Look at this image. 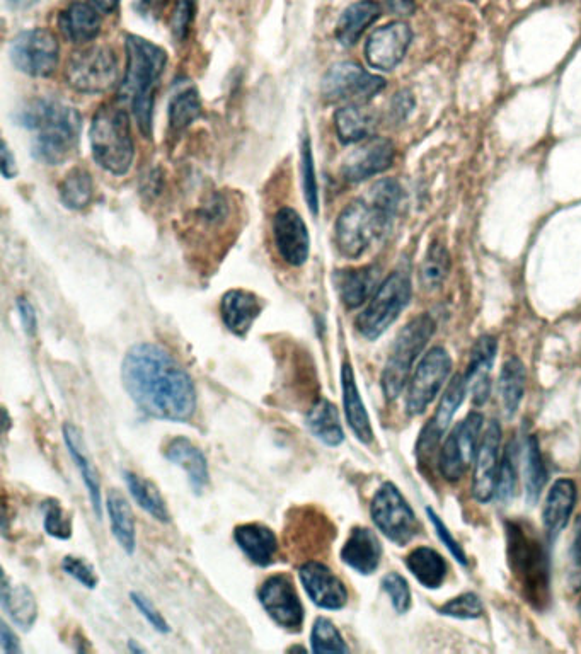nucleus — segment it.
Returning <instances> with one entry per match:
<instances>
[{
  "label": "nucleus",
  "instance_id": "obj_60",
  "mask_svg": "<svg viewBox=\"0 0 581 654\" xmlns=\"http://www.w3.org/2000/svg\"><path fill=\"white\" fill-rule=\"evenodd\" d=\"M16 161H14V155L11 154V150L7 147L6 142L2 145V174L4 178L12 179L16 176Z\"/></svg>",
  "mask_w": 581,
  "mask_h": 654
},
{
  "label": "nucleus",
  "instance_id": "obj_6",
  "mask_svg": "<svg viewBox=\"0 0 581 654\" xmlns=\"http://www.w3.org/2000/svg\"><path fill=\"white\" fill-rule=\"evenodd\" d=\"M433 331L435 322L428 314H423L409 322L399 333L382 372V389L387 399H397L403 392L416 358L432 338Z\"/></svg>",
  "mask_w": 581,
  "mask_h": 654
},
{
  "label": "nucleus",
  "instance_id": "obj_57",
  "mask_svg": "<svg viewBox=\"0 0 581 654\" xmlns=\"http://www.w3.org/2000/svg\"><path fill=\"white\" fill-rule=\"evenodd\" d=\"M18 310L21 322H23L24 331L29 336L36 334V327H38V319H36L35 307L31 302L26 299H18Z\"/></svg>",
  "mask_w": 581,
  "mask_h": 654
},
{
  "label": "nucleus",
  "instance_id": "obj_55",
  "mask_svg": "<svg viewBox=\"0 0 581 654\" xmlns=\"http://www.w3.org/2000/svg\"><path fill=\"white\" fill-rule=\"evenodd\" d=\"M426 513H428V515H430V518H432L433 525H435V528H437L438 537L442 539L443 544L447 545V549H449V551L452 552V554H454V556L457 557V559H459V563L464 564V566H466L467 564L466 554L462 552L461 545L455 542L454 537L450 535V532L449 530H447V527H445V525H443V523L440 522V518H438L437 515H435V511L430 510V508H428V510H426Z\"/></svg>",
  "mask_w": 581,
  "mask_h": 654
},
{
  "label": "nucleus",
  "instance_id": "obj_62",
  "mask_svg": "<svg viewBox=\"0 0 581 654\" xmlns=\"http://www.w3.org/2000/svg\"><path fill=\"white\" fill-rule=\"evenodd\" d=\"M118 2H120V0H91V4H93L98 11L106 12V14L115 11L116 7H118Z\"/></svg>",
  "mask_w": 581,
  "mask_h": 654
},
{
  "label": "nucleus",
  "instance_id": "obj_23",
  "mask_svg": "<svg viewBox=\"0 0 581 654\" xmlns=\"http://www.w3.org/2000/svg\"><path fill=\"white\" fill-rule=\"evenodd\" d=\"M496 350H498V343L493 336H483L472 348L471 360L464 377L476 406H481L488 401L491 391V368L495 363Z\"/></svg>",
  "mask_w": 581,
  "mask_h": 654
},
{
  "label": "nucleus",
  "instance_id": "obj_54",
  "mask_svg": "<svg viewBox=\"0 0 581 654\" xmlns=\"http://www.w3.org/2000/svg\"><path fill=\"white\" fill-rule=\"evenodd\" d=\"M570 583L575 590L581 588V518L576 522L575 539L571 547Z\"/></svg>",
  "mask_w": 581,
  "mask_h": 654
},
{
  "label": "nucleus",
  "instance_id": "obj_9",
  "mask_svg": "<svg viewBox=\"0 0 581 654\" xmlns=\"http://www.w3.org/2000/svg\"><path fill=\"white\" fill-rule=\"evenodd\" d=\"M118 60L111 48L93 46L72 55L65 77L75 91L96 94L106 92L118 82Z\"/></svg>",
  "mask_w": 581,
  "mask_h": 654
},
{
  "label": "nucleus",
  "instance_id": "obj_50",
  "mask_svg": "<svg viewBox=\"0 0 581 654\" xmlns=\"http://www.w3.org/2000/svg\"><path fill=\"white\" fill-rule=\"evenodd\" d=\"M382 588L391 598L392 605L399 614L408 612L411 607V591H409L408 581L404 580L401 574H386L382 580Z\"/></svg>",
  "mask_w": 581,
  "mask_h": 654
},
{
  "label": "nucleus",
  "instance_id": "obj_41",
  "mask_svg": "<svg viewBox=\"0 0 581 654\" xmlns=\"http://www.w3.org/2000/svg\"><path fill=\"white\" fill-rule=\"evenodd\" d=\"M60 196L67 207L72 210L86 208L94 196V184L91 174L86 169L75 167L60 184Z\"/></svg>",
  "mask_w": 581,
  "mask_h": 654
},
{
  "label": "nucleus",
  "instance_id": "obj_36",
  "mask_svg": "<svg viewBox=\"0 0 581 654\" xmlns=\"http://www.w3.org/2000/svg\"><path fill=\"white\" fill-rule=\"evenodd\" d=\"M108 515L111 520V532L118 540L123 551L128 554L135 552V544H137V535H135V518H133V511L128 505L127 498L118 491V489H111L108 494Z\"/></svg>",
  "mask_w": 581,
  "mask_h": 654
},
{
  "label": "nucleus",
  "instance_id": "obj_3",
  "mask_svg": "<svg viewBox=\"0 0 581 654\" xmlns=\"http://www.w3.org/2000/svg\"><path fill=\"white\" fill-rule=\"evenodd\" d=\"M167 55L161 46L140 36L127 38V72L121 86V99L132 108L145 137L152 135V113L157 84L166 67Z\"/></svg>",
  "mask_w": 581,
  "mask_h": 654
},
{
  "label": "nucleus",
  "instance_id": "obj_61",
  "mask_svg": "<svg viewBox=\"0 0 581 654\" xmlns=\"http://www.w3.org/2000/svg\"><path fill=\"white\" fill-rule=\"evenodd\" d=\"M386 6L397 16H411L415 11V4L411 0H386Z\"/></svg>",
  "mask_w": 581,
  "mask_h": 654
},
{
  "label": "nucleus",
  "instance_id": "obj_24",
  "mask_svg": "<svg viewBox=\"0 0 581 654\" xmlns=\"http://www.w3.org/2000/svg\"><path fill=\"white\" fill-rule=\"evenodd\" d=\"M164 455L169 462L179 465L186 472L191 489L196 494H202L207 489L210 482L207 459L195 443L190 442L185 436H178L167 443Z\"/></svg>",
  "mask_w": 581,
  "mask_h": 654
},
{
  "label": "nucleus",
  "instance_id": "obj_5",
  "mask_svg": "<svg viewBox=\"0 0 581 654\" xmlns=\"http://www.w3.org/2000/svg\"><path fill=\"white\" fill-rule=\"evenodd\" d=\"M91 147L94 161L108 173L123 176L132 167L133 147L130 118L120 106H103L91 125Z\"/></svg>",
  "mask_w": 581,
  "mask_h": 654
},
{
  "label": "nucleus",
  "instance_id": "obj_30",
  "mask_svg": "<svg viewBox=\"0 0 581 654\" xmlns=\"http://www.w3.org/2000/svg\"><path fill=\"white\" fill-rule=\"evenodd\" d=\"M341 385H343L346 419H348L351 431L357 435L360 442H372L374 430L370 425L369 413L363 406L362 397H360L357 382H355V373H353L350 363H345L341 368Z\"/></svg>",
  "mask_w": 581,
  "mask_h": 654
},
{
  "label": "nucleus",
  "instance_id": "obj_22",
  "mask_svg": "<svg viewBox=\"0 0 581 654\" xmlns=\"http://www.w3.org/2000/svg\"><path fill=\"white\" fill-rule=\"evenodd\" d=\"M394 145L387 138H370L346 157L343 176L351 183L384 173L394 162Z\"/></svg>",
  "mask_w": 581,
  "mask_h": 654
},
{
  "label": "nucleus",
  "instance_id": "obj_21",
  "mask_svg": "<svg viewBox=\"0 0 581 654\" xmlns=\"http://www.w3.org/2000/svg\"><path fill=\"white\" fill-rule=\"evenodd\" d=\"M467 384L464 375H457L454 380L450 382L447 391L443 394L442 402L438 406L437 413L433 416L432 421L425 426V430L421 431L420 440H418V459L421 464H425L426 460H432L433 452L440 443L443 431L447 430L450 421L454 418L455 411L459 409L464 396H466Z\"/></svg>",
  "mask_w": 581,
  "mask_h": 654
},
{
  "label": "nucleus",
  "instance_id": "obj_19",
  "mask_svg": "<svg viewBox=\"0 0 581 654\" xmlns=\"http://www.w3.org/2000/svg\"><path fill=\"white\" fill-rule=\"evenodd\" d=\"M501 428L496 421L488 423L476 455V471L472 481V493L476 500L488 503L496 494V482L500 474Z\"/></svg>",
  "mask_w": 581,
  "mask_h": 654
},
{
  "label": "nucleus",
  "instance_id": "obj_33",
  "mask_svg": "<svg viewBox=\"0 0 581 654\" xmlns=\"http://www.w3.org/2000/svg\"><path fill=\"white\" fill-rule=\"evenodd\" d=\"M380 12L382 9L374 0H360V2L351 4L341 14L338 26H336V38L341 45H357V41L365 33V29L379 19Z\"/></svg>",
  "mask_w": 581,
  "mask_h": 654
},
{
  "label": "nucleus",
  "instance_id": "obj_35",
  "mask_svg": "<svg viewBox=\"0 0 581 654\" xmlns=\"http://www.w3.org/2000/svg\"><path fill=\"white\" fill-rule=\"evenodd\" d=\"M307 426L312 435L328 447H338L345 442V431L341 426L340 413L331 401L319 399L312 404V408L307 413Z\"/></svg>",
  "mask_w": 581,
  "mask_h": 654
},
{
  "label": "nucleus",
  "instance_id": "obj_17",
  "mask_svg": "<svg viewBox=\"0 0 581 654\" xmlns=\"http://www.w3.org/2000/svg\"><path fill=\"white\" fill-rule=\"evenodd\" d=\"M413 40V33L408 24L403 21L375 29L365 45V58L370 67L379 70L396 69L403 62Z\"/></svg>",
  "mask_w": 581,
  "mask_h": 654
},
{
  "label": "nucleus",
  "instance_id": "obj_49",
  "mask_svg": "<svg viewBox=\"0 0 581 654\" xmlns=\"http://www.w3.org/2000/svg\"><path fill=\"white\" fill-rule=\"evenodd\" d=\"M443 615L455 619H479L483 615V603L474 593H464L461 597L452 598L440 609Z\"/></svg>",
  "mask_w": 581,
  "mask_h": 654
},
{
  "label": "nucleus",
  "instance_id": "obj_59",
  "mask_svg": "<svg viewBox=\"0 0 581 654\" xmlns=\"http://www.w3.org/2000/svg\"><path fill=\"white\" fill-rule=\"evenodd\" d=\"M0 648L6 654L23 653V649L19 646L18 637L9 629L6 622H2V626H0Z\"/></svg>",
  "mask_w": 581,
  "mask_h": 654
},
{
  "label": "nucleus",
  "instance_id": "obj_56",
  "mask_svg": "<svg viewBox=\"0 0 581 654\" xmlns=\"http://www.w3.org/2000/svg\"><path fill=\"white\" fill-rule=\"evenodd\" d=\"M193 4L195 0H179L178 9L174 14L173 29L176 38H185L191 18H193Z\"/></svg>",
  "mask_w": 581,
  "mask_h": 654
},
{
  "label": "nucleus",
  "instance_id": "obj_53",
  "mask_svg": "<svg viewBox=\"0 0 581 654\" xmlns=\"http://www.w3.org/2000/svg\"><path fill=\"white\" fill-rule=\"evenodd\" d=\"M132 602L140 610V614L144 615L150 626L154 627L157 632L166 634V632L171 631V627L167 624L166 619L159 614V610L154 607V603L150 602L149 598H145L142 593H132Z\"/></svg>",
  "mask_w": 581,
  "mask_h": 654
},
{
  "label": "nucleus",
  "instance_id": "obj_26",
  "mask_svg": "<svg viewBox=\"0 0 581 654\" xmlns=\"http://www.w3.org/2000/svg\"><path fill=\"white\" fill-rule=\"evenodd\" d=\"M261 302L246 290H229L220 302V314L229 331L244 338L261 314Z\"/></svg>",
  "mask_w": 581,
  "mask_h": 654
},
{
  "label": "nucleus",
  "instance_id": "obj_15",
  "mask_svg": "<svg viewBox=\"0 0 581 654\" xmlns=\"http://www.w3.org/2000/svg\"><path fill=\"white\" fill-rule=\"evenodd\" d=\"M450 370H452V360L449 353L440 346H435L423 356V360L409 380L408 397H406L409 414L416 416L425 413V409L432 404L433 399L442 389L443 382L449 377Z\"/></svg>",
  "mask_w": 581,
  "mask_h": 654
},
{
  "label": "nucleus",
  "instance_id": "obj_31",
  "mask_svg": "<svg viewBox=\"0 0 581 654\" xmlns=\"http://www.w3.org/2000/svg\"><path fill=\"white\" fill-rule=\"evenodd\" d=\"M64 436L65 443L69 447L70 455H72V459L75 460V464L79 467L82 479L86 482L89 498H91V503H93L94 513L101 520V517H103V511H101L103 510V503H101V482H99L98 471L94 469L93 462H91L89 455H87L86 443H84L82 433L77 426L67 423L64 426Z\"/></svg>",
  "mask_w": 581,
  "mask_h": 654
},
{
  "label": "nucleus",
  "instance_id": "obj_47",
  "mask_svg": "<svg viewBox=\"0 0 581 654\" xmlns=\"http://www.w3.org/2000/svg\"><path fill=\"white\" fill-rule=\"evenodd\" d=\"M401 186L394 179H382L372 186L369 201L387 217H394L399 203H401Z\"/></svg>",
  "mask_w": 581,
  "mask_h": 654
},
{
  "label": "nucleus",
  "instance_id": "obj_48",
  "mask_svg": "<svg viewBox=\"0 0 581 654\" xmlns=\"http://www.w3.org/2000/svg\"><path fill=\"white\" fill-rule=\"evenodd\" d=\"M43 513H45V530L48 534L62 540L72 537V520L57 500L45 501Z\"/></svg>",
  "mask_w": 581,
  "mask_h": 654
},
{
  "label": "nucleus",
  "instance_id": "obj_12",
  "mask_svg": "<svg viewBox=\"0 0 581 654\" xmlns=\"http://www.w3.org/2000/svg\"><path fill=\"white\" fill-rule=\"evenodd\" d=\"M370 513L380 532L394 544H408L409 540L415 537L418 530L415 513L408 501L404 500L403 494L399 493V489L391 482H386L375 493Z\"/></svg>",
  "mask_w": 581,
  "mask_h": 654
},
{
  "label": "nucleus",
  "instance_id": "obj_4",
  "mask_svg": "<svg viewBox=\"0 0 581 654\" xmlns=\"http://www.w3.org/2000/svg\"><path fill=\"white\" fill-rule=\"evenodd\" d=\"M510 568L524 588L525 597L535 607L549 600V561L534 530L524 523L507 525Z\"/></svg>",
  "mask_w": 581,
  "mask_h": 654
},
{
  "label": "nucleus",
  "instance_id": "obj_11",
  "mask_svg": "<svg viewBox=\"0 0 581 654\" xmlns=\"http://www.w3.org/2000/svg\"><path fill=\"white\" fill-rule=\"evenodd\" d=\"M331 535V523L316 508L305 506L290 511L285 525V544H288L290 556L305 559V563L316 561L314 557L321 556L324 547L331 542Z\"/></svg>",
  "mask_w": 581,
  "mask_h": 654
},
{
  "label": "nucleus",
  "instance_id": "obj_28",
  "mask_svg": "<svg viewBox=\"0 0 581 654\" xmlns=\"http://www.w3.org/2000/svg\"><path fill=\"white\" fill-rule=\"evenodd\" d=\"M575 503V482L570 479H559L554 482L553 489L547 494L544 513H542L549 540L556 539L563 532L566 523L570 520L571 513L575 510Z\"/></svg>",
  "mask_w": 581,
  "mask_h": 654
},
{
  "label": "nucleus",
  "instance_id": "obj_40",
  "mask_svg": "<svg viewBox=\"0 0 581 654\" xmlns=\"http://www.w3.org/2000/svg\"><path fill=\"white\" fill-rule=\"evenodd\" d=\"M498 389H500L501 402H503L505 413L508 416H513V414L517 413L525 392V367L524 363L520 362L518 358H510L501 368Z\"/></svg>",
  "mask_w": 581,
  "mask_h": 654
},
{
  "label": "nucleus",
  "instance_id": "obj_25",
  "mask_svg": "<svg viewBox=\"0 0 581 654\" xmlns=\"http://www.w3.org/2000/svg\"><path fill=\"white\" fill-rule=\"evenodd\" d=\"M239 549H241L251 563L266 568L275 563L278 554L277 535L271 528L261 523H246L239 525L234 532Z\"/></svg>",
  "mask_w": 581,
  "mask_h": 654
},
{
  "label": "nucleus",
  "instance_id": "obj_37",
  "mask_svg": "<svg viewBox=\"0 0 581 654\" xmlns=\"http://www.w3.org/2000/svg\"><path fill=\"white\" fill-rule=\"evenodd\" d=\"M334 125L343 144H357L374 132L375 120L369 111L350 104L336 111Z\"/></svg>",
  "mask_w": 581,
  "mask_h": 654
},
{
  "label": "nucleus",
  "instance_id": "obj_39",
  "mask_svg": "<svg viewBox=\"0 0 581 654\" xmlns=\"http://www.w3.org/2000/svg\"><path fill=\"white\" fill-rule=\"evenodd\" d=\"M125 481H127L133 500L137 501V505L145 513H149L150 517L156 518L157 522L167 523L171 520L166 501L162 498L161 491L157 489L154 482L147 481L144 477L128 471L125 472Z\"/></svg>",
  "mask_w": 581,
  "mask_h": 654
},
{
  "label": "nucleus",
  "instance_id": "obj_27",
  "mask_svg": "<svg viewBox=\"0 0 581 654\" xmlns=\"http://www.w3.org/2000/svg\"><path fill=\"white\" fill-rule=\"evenodd\" d=\"M382 547L377 535L369 528L357 527L341 549V559L360 574H372L379 568Z\"/></svg>",
  "mask_w": 581,
  "mask_h": 654
},
{
  "label": "nucleus",
  "instance_id": "obj_18",
  "mask_svg": "<svg viewBox=\"0 0 581 654\" xmlns=\"http://www.w3.org/2000/svg\"><path fill=\"white\" fill-rule=\"evenodd\" d=\"M305 593L317 607L324 610H341L348 602V591L343 581L321 561H307L299 569Z\"/></svg>",
  "mask_w": 581,
  "mask_h": 654
},
{
  "label": "nucleus",
  "instance_id": "obj_46",
  "mask_svg": "<svg viewBox=\"0 0 581 654\" xmlns=\"http://www.w3.org/2000/svg\"><path fill=\"white\" fill-rule=\"evenodd\" d=\"M300 174H302V188H304L305 201L311 213H319V195H317L316 171H314V157H312L311 140L304 138L300 150Z\"/></svg>",
  "mask_w": 581,
  "mask_h": 654
},
{
  "label": "nucleus",
  "instance_id": "obj_52",
  "mask_svg": "<svg viewBox=\"0 0 581 654\" xmlns=\"http://www.w3.org/2000/svg\"><path fill=\"white\" fill-rule=\"evenodd\" d=\"M62 568H64L65 573L72 576L75 581H79L81 585L89 588V590H93L98 586V574L94 571L93 566L86 563L81 557H65L64 561H62Z\"/></svg>",
  "mask_w": 581,
  "mask_h": 654
},
{
  "label": "nucleus",
  "instance_id": "obj_20",
  "mask_svg": "<svg viewBox=\"0 0 581 654\" xmlns=\"http://www.w3.org/2000/svg\"><path fill=\"white\" fill-rule=\"evenodd\" d=\"M273 237L278 253L290 266H302L309 258V230L294 208L278 210L273 220Z\"/></svg>",
  "mask_w": 581,
  "mask_h": 654
},
{
  "label": "nucleus",
  "instance_id": "obj_45",
  "mask_svg": "<svg viewBox=\"0 0 581 654\" xmlns=\"http://www.w3.org/2000/svg\"><path fill=\"white\" fill-rule=\"evenodd\" d=\"M311 648L314 653H348L350 651L343 641L338 627L324 617H319L314 622L311 632Z\"/></svg>",
  "mask_w": 581,
  "mask_h": 654
},
{
  "label": "nucleus",
  "instance_id": "obj_51",
  "mask_svg": "<svg viewBox=\"0 0 581 654\" xmlns=\"http://www.w3.org/2000/svg\"><path fill=\"white\" fill-rule=\"evenodd\" d=\"M513 450L515 448L510 445L507 454L503 455V460H501L500 474H498V482H496V496L501 501L510 500L515 493V486H517V467H515Z\"/></svg>",
  "mask_w": 581,
  "mask_h": 654
},
{
  "label": "nucleus",
  "instance_id": "obj_43",
  "mask_svg": "<svg viewBox=\"0 0 581 654\" xmlns=\"http://www.w3.org/2000/svg\"><path fill=\"white\" fill-rule=\"evenodd\" d=\"M450 271V254L442 242H432L421 266V285L425 290H435L440 287Z\"/></svg>",
  "mask_w": 581,
  "mask_h": 654
},
{
  "label": "nucleus",
  "instance_id": "obj_8",
  "mask_svg": "<svg viewBox=\"0 0 581 654\" xmlns=\"http://www.w3.org/2000/svg\"><path fill=\"white\" fill-rule=\"evenodd\" d=\"M409 299H411L409 276L403 271L392 273L386 282L377 288L367 309L358 316V333L367 339L379 338L403 312L404 307L409 304Z\"/></svg>",
  "mask_w": 581,
  "mask_h": 654
},
{
  "label": "nucleus",
  "instance_id": "obj_13",
  "mask_svg": "<svg viewBox=\"0 0 581 654\" xmlns=\"http://www.w3.org/2000/svg\"><path fill=\"white\" fill-rule=\"evenodd\" d=\"M11 60L23 74L48 77L58 65L57 38L47 29L24 31L12 40Z\"/></svg>",
  "mask_w": 581,
  "mask_h": 654
},
{
  "label": "nucleus",
  "instance_id": "obj_42",
  "mask_svg": "<svg viewBox=\"0 0 581 654\" xmlns=\"http://www.w3.org/2000/svg\"><path fill=\"white\" fill-rule=\"evenodd\" d=\"M547 481L546 465L542 460L541 448L535 436H530L525 454L524 482L525 494L530 503H535L541 496L544 484Z\"/></svg>",
  "mask_w": 581,
  "mask_h": 654
},
{
  "label": "nucleus",
  "instance_id": "obj_2",
  "mask_svg": "<svg viewBox=\"0 0 581 654\" xmlns=\"http://www.w3.org/2000/svg\"><path fill=\"white\" fill-rule=\"evenodd\" d=\"M23 127L36 133L33 155L36 161L58 166L75 149L81 132V115L67 104L53 99H33L21 113Z\"/></svg>",
  "mask_w": 581,
  "mask_h": 654
},
{
  "label": "nucleus",
  "instance_id": "obj_7",
  "mask_svg": "<svg viewBox=\"0 0 581 654\" xmlns=\"http://www.w3.org/2000/svg\"><path fill=\"white\" fill-rule=\"evenodd\" d=\"M391 218L370 201L357 200L341 212L336 222V244L346 258L357 259L387 229Z\"/></svg>",
  "mask_w": 581,
  "mask_h": 654
},
{
  "label": "nucleus",
  "instance_id": "obj_16",
  "mask_svg": "<svg viewBox=\"0 0 581 654\" xmlns=\"http://www.w3.org/2000/svg\"><path fill=\"white\" fill-rule=\"evenodd\" d=\"M259 602L273 622L290 632L302 631L304 607L294 581L287 574H273L258 591Z\"/></svg>",
  "mask_w": 581,
  "mask_h": 654
},
{
  "label": "nucleus",
  "instance_id": "obj_63",
  "mask_svg": "<svg viewBox=\"0 0 581 654\" xmlns=\"http://www.w3.org/2000/svg\"><path fill=\"white\" fill-rule=\"evenodd\" d=\"M128 648H130V651H132V653H145V649L140 648L139 644H135L133 643V641H130V643H128Z\"/></svg>",
  "mask_w": 581,
  "mask_h": 654
},
{
  "label": "nucleus",
  "instance_id": "obj_58",
  "mask_svg": "<svg viewBox=\"0 0 581 654\" xmlns=\"http://www.w3.org/2000/svg\"><path fill=\"white\" fill-rule=\"evenodd\" d=\"M413 106H415V99H413V96H411L408 91L399 92L396 98L392 99V116H394L396 120H404V118L411 113Z\"/></svg>",
  "mask_w": 581,
  "mask_h": 654
},
{
  "label": "nucleus",
  "instance_id": "obj_10",
  "mask_svg": "<svg viewBox=\"0 0 581 654\" xmlns=\"http://www.w3.org/2000/svg\"><path fill=\"white\" fill-rule=\"evenodd\" d=\"M386 81L379 75L369 74L353 62L336 64L324 75L321 92L329 103H369L382 89Z\"/></svg>",
  "mask_w": 581,
  "mask_h": 654
},
{
  "label": "nucleus",
  "instance_id": "obj_44",
  "mask_svg": "<svg viewBox=\"0 0 581 654\" xmlns=\"http://www.w3.org/2000/svg\"><path fill=\"white\" fill-rule=\"evenodd\" d=\"M200 115H202V103L196 91L185 89L174 94L169 104V121L176 132L190 127Z\"/></svg>",
  "mask_w": 581,
  "mask_h": 654
},
{
  "label": "nucleus",
  "instance_id": "obj_38",
  "mask_svg": "<svg viewBox=\"0 0 581 654\" xmlns=\"http://www.w3.org/2000/svg\"><path fill=\"white\" fill-rule=\"evenodd\" d=\"M408 569L416 580L426 588H438L447 576V564L437 551L430 547H418L406 559Z\"/></svg>",
  "mask_w": 581,
  "mask_h": 654
},
{
  "label": "nucleus",
  "instance_id": "obj_34",
  "mask_svg": "<svg viewBox=\"0 0 581 654\" xmlns=\"http://www.w3.org/2000/svg\"><path fill=\"white\" fill-rule=\"evenodd\" d=\"M60 29L67 40L77 45L93 41L101 31L98 9L89 4H72L60 16Z\"/></svg>",
  "mask_w": 581,
  "mask_h": 654
},
{
  "label": "nucleus",
  "instance_id": "obj_14",
  "mask_svg": "<svg viewBox=\"0 0 581 654\" xmlns=\"http://www.w3.org/2000/svg\"><path fill=\"white\" fill-rule=\"evenodd\" d=\"M483 416L471 413L455 426L443 443L440 472L447 481H459L478 455L479 433L483 430Z\"/></svg>",
  "mask_w": 581,
  "mask_h": 654
},
{
  "label": "nucleus",
  "instance_id": "obj_29",
  "mask_svg": "<svg viewBox=\"0 0 581 654\" xmlns=\"http://www.w3.org/2000/svg\"><path fill=\"white\" fill-rule=\"evenodd\" d=\"M380 270L377 266H365L358 270L338 271L336 285L340 290L341 300L348 309H357L374 297L379 285Z\"/></svg>",
  "mask_w": 581,
  "mask_h": 654
},
{
  "label": "nucleus",
  "instance_id": "obj_1",
  "mask_svg": "<svg viewBox=\"0 0 581 654\" xmlns=\"http://www.w3.org/2000/svg\"><path fill=\"white\" fill-rule=\"evenodd\" d=\"M121 380L140 411L166 421H190L196 411L195 384L171 353L154 343L132 346Z\"/></svg>",
  "mask_w": 581,
  "mask_h": 654
},
{
  "label": "nucleus",
  "instance_id": "obj_32",
  "mask_svg": "<svg viewBox=\"0 0 581 654\" xmlns=\"http://www.w3.org/2000/svg\"><path fill=\"white\" fill-rule=\"evenodd\" d=\"M2 609L7 617L23 631H29L38 617V603L28 586H11L7 574L2 581Z\"/></svg>",
  "mask_w": 581,
  "mask_h": 654
}]
</instances>
